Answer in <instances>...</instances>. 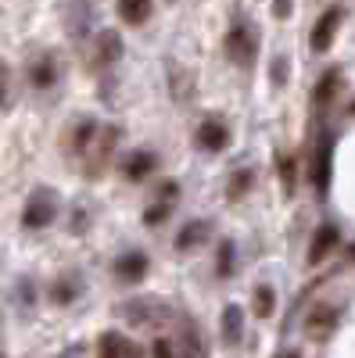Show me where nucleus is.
Listing matches in <instances>:
<instances>
[{"label": "nucleus", "instance_id": "obj_1", "mask_svg": "<svg viewBox=\"0 0 355 358\" xmlns=\"http://www.w3.org/2000/svg\"><path fill=\"white\" fill-rule=\"evenodd\" d=\"M54 215H57V194L47 190V187H36L22 208V226L25 229H43V226L54 222Z\"/></svg>", "mask_w": 355, "mask_h": 358}, {"label": "nucleus", "instance_id": "obj_2", "mask_svg": "<svg viewBox=\"0 0 355 358\" xmlns=\"http://www.w3.org/2000/svg\"><path fill=\"white\" fill-rule=\"evenodd\" d=\"M115 143H118V129L115 126H101L90 140V147L83 151V165H86V176H101L111 151H115Z\"/></svg>", "mask_w": 355, "mask_h": 358}, {"label": "nucleus", "instance_id": "obj_3", "mask_svg": "<svg viewBox=\"0 0 355 358\" xmlns=\"http://www.w3.org/2000/svg\"><path fill=\"white\" fill-rule=\"evenodd\" d=\"M29 83H33L36 90H50L57 83V62H54V54H40L29 62Z\"/></svg>", "mask_w": 355, "mask_h": 358}, {"label": "nucleus", "instance_id": "obj_4", "mask_svg": "<svg viewBox=\"0 0 355 358\" xmlns=\"http://www.w3.org/2000/svg\"><path fill=\"white\" fill-rule=\"evenodd\" d=\"M226 47H230V57H237L241 65H251V33H248V22H237L226 36Z\"/></svg>", "mask_w": 355, "mask_h": 358}, {"label": "nucleus", "instance_id": "obj_5", "mask_svg": "<svg viewBox=\"0 0 355 358\" xmlns=\"http://www.w3.org/2000/svg\"><path fill=\"white\" fill-rule=\"evenodd\" d=\"M90 22H94V8L90 4H69L65 8V29L72 40H83L90 33Z\"/></svg>", "mask_w": 355, "mask_h": 358}, {"label": "nucleus", "instance_id": "obj_6", "mask_svg": "<svg viewBox=\"0 0 355 358\" xmlns=\"http://www.w3.org/2000/svg\"><path fill=\"white\" fill-rule=\"evenodd\" d=\"M118 54H123V40H118V33H101L97 36V43H94V69H104V65H111V62H118Z\"/></svg>", "mask_w": 355, "mask_h": 358}, {"label": "nucleus", "instance_id": "obj_7", "mask_svg": "<svg viewBox=\"0 0 355 358\" xmlns=\"http://www.w3.org/2000/svg\"><path fill=\"white\" fill-rule=\"evenodd\" d=\"M97 358H140V348L118 334H104L97 344Z\"/></svg>", "mask_w": 355, "mask_h": 358}, {"label": "nucleus", "instance_id": "obj_8", "mask_svg": "<svg viewBox=\"0 0 355 358\" xmlns=\"http://www.w3.org/2000/svg\"><path fill=\"white\" fill-rule=\"evenodd\" d=\"M180 337H176V355L180 358H204V348H201V334L190 319H180Z\"/></svg>", "mask_w": 355, "mask_h": 358}, {"label": "nucleus", "instance_id": "obj_9", "mask_svg": "<svg viewBox=\"0 0 355 358\" xmlns=\"http://www.w3.org/2000/svg\"><path fill=\"white\" fill-rule=\"evenodd\" d=\"M334 322H337V312L334 308H316L305 322V337L309 341H323L330 330H334Z\"/></svg>", "mask_w": 355, "mask_h": 358}, {"label": "nucleus", "instance_id": "obj_10", "mask_svg": "<svg viewBox=\"0 0 355 358\" xmlns=\"http://www.w3.org/2000/svg\"><path fill=\"white\" fill-rule=\"evenodd\" d=\"M144 273H147V258L137 255V251H130V255H123V258L115 262V276L126 280V283H137Z\"/></svg>", "mask_w": 355, "mask_h": 358}, {"label": "nucleus", "instance_id": "obj_11", "mask_svg": "<svg viewBox=\"0 0 355 358\" xmlns=\"http://www.w3.org/2000/svg\"><path fill=\"white\" fill-rule=\"evenodd\" d=\"M197 143L209 147V151H219V147L226 143V126L219 122V118H204L201 129H197Z\"/></svg>", "mask_w": 355, "mask_h": 358}, {"label": "nucleus", "instance_id": "obj_12", "mask_svg": "<svg viewBox=\"0 0 355 358\" xmlns=\"http://www.w3.org/2000/svg\"><path fill=\"white\" fill-rule=\"evenodd\" d=\"M223 337H226V344H237L244 337V315H241V308H226L223 312Z\"/></svg>", "mask_w": 355, "mask_h": 358}, {"label": "nucleus", "instance_id": "obj_13", "mask_svg": "<svg viewBox=\"0 0 355 358\" xmlns=\"http://www.w3.org/2000/svg\"><path fill=\"white\" fill-rule=\"evenodd\" d=\"M337 18H341V11L334 8V11H327V15H323V22H316V33H312V47H316V50H323V47L330 43L334 29H337Z\"/></svg>", "mask_w": 355, "mask_h": 358}, {"label": "nucleus", "instance_id": "obj_14", "mask_svg": "<svg viewBox=\"0 0 355 358\" xmlns=\"http://www.w3.org/2000/svg\"><path fill=\"white\" fill-rule=\"evenodd\" d=\"M337 244V229L334 226H323V233L316 236V241H312V251H309V262L316 265V262H323V258H327L330 255V248Z\"/></svg>", "mask_w": 355, "mask_h": 358}, {"label": "nucleus", "instance_id": "obj_15", "mask_svg": "<svg viewBox=\"0 0 355 358\" xmlns=\"http://www.w3.org/2000/svg\"><path fill=\"white\" fill-rule=\"evenodd\" d=\"M327 179H330V136H323V147L316 151V187L327 190Z\"/></svg>", "mask_w": 355, "mask_h": 358}, {"label": "nucleus", "instance_id": "obj_16", "mask_svg": "<svg viewBox=\"0 0 355 358\" xmlns=\"http://www.w3.org/2000/svg\"><path fill=\"white\" fill-rule=\"evenodd\" d=\"M151 169H155V155H147V151H133L126 158V176L130 179H144Z\"/></svg>", "mask_w": 355, "mask_h": 358}, {"label": "nucleus", "instance_id": "obj_17", "mask_svg": "<svg viewBox=\"0 0 355 358\" xmlns=\"http://www.w3.org/2000/svg\"><path fill=\"white\" fill-rule=\"evenodd\" d=\"M11 101H15L11 69H8V62H4V57H0V111H8V108H11Z\"/></svg>", "mask_w": 355, "mask_h": 358}, {"label": "nucleus", "instance_id": "obj_18", "mask_svg": "<svg viewBox=\"0 0 355 358\" xmlns=\"http://www.w3.org/2000/svg\"><path fill=\"white\" fill-rule=\"evenodd\" d=\"M118 15H123L130 25H140V22H147V15H151V4H118Z\"/></svg>", "mask_w": 355, "mask_h": 358}, {"label": "nucleus", "instance_id": "obj_19", "mask_svg": "<svg viewBox=\"0 0 355 358\" xmlns=\"http://www.w3.org/2000/svg\"><path fill=\"white\" fill-rule=\"evenodd\" d=\"M76 294H79V287H76L72 280H57V283H54V290H50V297H54L57 305H69Z\"/></svg>", "mask_w": 355, "mask_h": 358}, {"label": "nucleus", "instance_id": "obj_20", "mask_svg": "<svg viewBox=\"0 0 355 358\" xmlns=\"http://www.w3.org/2000/svg\"><path fill=\"white\" fill-rule=\"evenodd\" d=\"M201 236H209V226H204V222H190V226L180 233V241H176V244H180V248H190L194 241H201Z\"/></svg>", "mask_w": 355, "mask_h": 358}, {"label": "nucleus", "instance_id": "obj_21", "mask_svg": "<svg viewBox=\"0 0 355 358\" xmlns=\"http://www.w3.org/2000/svg\"><path fill=\"white\" fill-rule=\"evenodd\" d=\"M255 312L265 319V315H273V290L270 287H258L255 290Z\"/></svg>", "mask_w": 355, "mask_h": 358}, {"label": "nucleus", "instance_id": "obj_22", "mask_svg": "<svg viewBox=\"0 0 355 358\" xmlns=\"http://www.w3.org/2000/svg\"><path fill=\"white\" fill-rule=\"evenodd\" d=\"M334 90H337V72H327V76H323V86L316 90V101H323V104H327Z\"/></svg>", "mask_w": 355, "mask_h": 358}, {"label": "nucleus", "instance_id": "obj_23", "mask_svg": "<svg viewBox=\"0 0 355 358\" xmlns=\"http://www.w3.org/2000/svg\"><path fill=\"white\" fill-rule=\"evenodd\" d=\"M151 355H155V358H176V344L165 341V337H158L155 348H151Z\"/></svg>", "mask_w": 355, "mask_h": 358}, {"label": "nucleus", "instance_id": "obj_24", "mask_svg": "<svg viewBox=\"0 0 355 358\" xmlns=\"http://www.w3.org/2000/svg\"><path fill=\"white\" fill-rule=\"evenodd\" d=\"M62 358H83V348H72V351H65Z\"/></svg>", "mask_w": 355, "mask_h": 358}, {"label": "nucleus", "instance_id": "obj_25", "mask_svg": "<svg viewBox=\"0 0 355 358\" xmlns=\"http://www.w3.org/2000/svg\"><path fill=\"white\" fill-rule=\"evenodd\" d=\"M0 358H4V319H0Z\"/></svg>", "mask_w": 355, "mask_h": 358}, {"label": "nucleus", "instance_id": "obj_26", "mask_svg": "<svg viewBox=\"0 0 355 358\" xmlns=\"http://www.w3.org/2000/svg\"><path fill=\"white\" fill-rule=\"evenodd\" d=\"M284 358H298V355H284Z\"/></svg>", "mask_w": 355, "mask_h": 358}]
</instances>
